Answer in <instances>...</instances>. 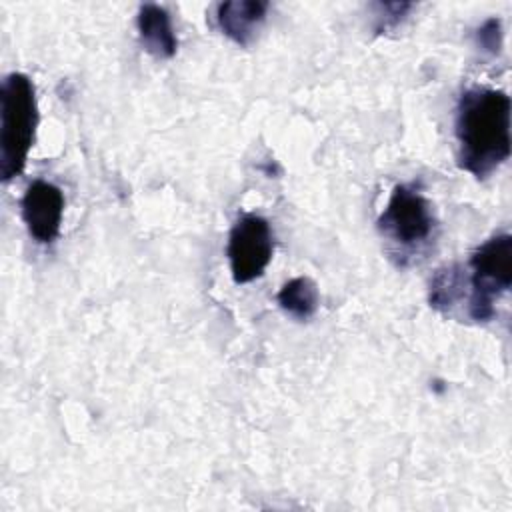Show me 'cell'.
I'll return each instance as SVG.
<instances>
[{
	"instance_id": "9",
	"label": "cell",
	"mask_w": 512,
	"mask_h": 512,
	"mask_svg": "<svg viewBox=\"0 0 512 512\" xmlns=\"http://www.w3.org/2000/svg\"><path fill=\"white\" fill-rule=\"evenodd\" d=\"M466 298V272L460 264H450L440 270L430 280L428 302L434 310L450 314L458 302Z\"/></svg>"
},
{
	"instance_id": "3",
	"label": "cell",
	"mask_w": 512,
	"mask_h": 512,
	"mask_svg": "<svg viewBox=\"0 0 512 512\" xmlns=\"http://www.w3.org/2000/svg\"><path fill=\"white\" fill-rule=\"evenodd\" d=\"M466 312L474 322H488L496 302L512 286V236L496 234L480 244L468 260Z\"/></svg>"
},
{
	"instance_id": "10",
	"label": "cell",
	"mask_w": 512,
	"mask_h": 512,
	"mask_svg": "<svg viewBox=\"0 0 512 512\" xmlns=\"http://www.w3.org/2000/svg\"><path fill=\"white\" fill-rule=\"evenodd\" d=\"M278 304L290 316H294L298 320H308L310 316H314V312L318 310V304H320V294H318L316 282L306 276L288 280L278 292Z\"/></svg>"
},
{
	"instance_id": "11",
	"label": "cell",
	"mask_w": 512,
	"mask_h": 512,
	"mask_svg": "<svg viewBox=\"0 0 512 512\" xmlns=\"http://www.w3.org/2000/svg\"><path fill=\"white\" fill-rule=\"evenodd\" d=\"M414 8L410 2H388V4H374V32L386 34L388 30H394L402 24V20L408 16V12Z\"/></svg>"
},
{
	"instance_id": "2",
	"label": "cell",
	"mask_w": 512,
	"mask_h": 512,
	"mask_svg": "<svg viewBox=\"0 0 512 512\" xmlns=\"http://www.w3.org/2000/svg\"><path fill=\"white\" fill-rule=\"evenodd\" d=\"M0 118V174L8 182L24 170L38 126L36 90L26 74L12 72L4 78Z\"/></svg>"
},
{
	"instance_id": "1",
	"label": "cell",
	"mask_w": 512,
	"mask_h": 512,
	"mask_svg": "<svg viewBox=\"0 0 512 512\" xmlns=\"http://www.w3.org/2000/svg\"><path fill=\"white\" fill-rule=\"evenodd\" d=\"M510 96L496 88H470L456 106L458 166L484 180L510 158Z\"/></svg>"
},
{
	"instance_id": "8",
	"label": "cell",
	"mask_w": 512,
	"mask_h": 512,
	"mask_svg": "<svg viewBox=\"0 0 512 512\" xmlns=\"http://www.w3.org/2000/svg\"><path fill=\"white\" fill-rule=\"evenodd\" d=\"M138 36L148 54L154 58H172L178 48V40L172 28L168 12L158 4H142L136 16Z\"/></svg>"
},
{
	"instance_id": "5",
	"label": "cell",
	"mask_w": 512,
	"mask_h": 512,
	"mask_svg": "<svg viewBox=\"0 0 512 512\" xmlns=\"http://www.w3.org/2000/svg\"><path fill=\"white\" fill-rule=\"evenodd\" d=\"M274 234L266 218L258 214L240 216L230 234L226 256L236 284H248L264 274L272 260Z\"/></svg>"
},
{
	"instance_id": "7",
	"label": "cell",
	"mask_w": 512,
	"mask_h": 512,
	"mask_svg": "<svg viewBox=\"0 0 512 512\" xmlns=\"http://www.w3.org/2000/svg\"><path fill=\"white\" fill-rule=\"evenodd\" d=\"M268 2L262 0H230L216 8V24L220 32L238 46H248L266 20Z\"/></svg>"
},
{
	"instance_id": "4",
	"label": "cell",
	"mask_w": 512,
	"mask_h": 512,
	"mask_svg": "<svg viewBox=\"0 0 512 512\" xmlns=\"http://www.w3.org/2000/svg\"><path fill=\"white\" fill-rule=\"evenodd\" d=\"M378 230L396 248L394 254L400 256V262L420 254L436 232V218L428 198L412 186H394L378 218Z\"/></svg>"
},
{
	"instance_id": "12",
	"label": "cell",
	"mask_w": 512,
	"mask_h": 512,
	"mask_svg": "<svg viewBox=\"0 0 512 512\" xmlns=\"http://www.w3.org/2000/svg\"><path fill=\"white\" fill-rule=\"evenodd\" d=\"M476 44L490 52L498 54L502 48V24L498 18H488L478 30H476Z\"/></svg>"
},
{
	"instance_id": "6",
	"label": "cell",
	"mask_w": 512,
	"mask_h": 512,
	"mask_svg": "<svg viewBox=\"0 0 512 512\" xmlns=\"http://www.w3.org/2000/svg\"><path fill=\"white\" fill-rule=\"evenodd\" d=\"M22 220L40 244H52L60 234L64 214L62 190L46 180H34L22 196Z\"/></svg>"
}]
</instances>
